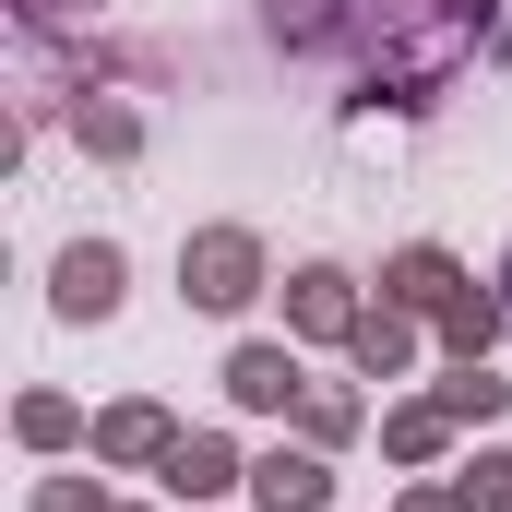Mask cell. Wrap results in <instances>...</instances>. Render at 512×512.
Instances as JSON below:
<instances>
[{
	"mask_svg": "<svg viewBox=\"0 0 512 512\" xmlns=\"http://www.w3.org/2000/svg\"><path fill=\"white\" fill-rule=\"evenodd\" d=\"M120 298V262L108 251H72V274H60V310H108Z\"/></svg>",
	"mask_w": 512,
	"mask_h": 512,
	"instance_id": "1",
	"label": "cell"
},
{
	"mask_svg": "<svg viewBox=\"0 0 512 512\" xmlns=\"http://www.w3.org/2000/svg\"><path fill=\"white\" fill-rule=\"evenodd\" d=\"M501 286H512V274H501Z\"/></svg>",
	"mask_w": 512,
	"mask_h": 512,
	"instance_id": "2",
	"label": "cell"
}]
</instances>
